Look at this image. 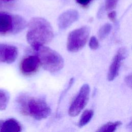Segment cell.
<instances>
[{
    "label": "cell",
    "instance_id": "6da1fadb",
    "mask_svg": "<svg viewBox=\"0 0 132 132\" xmlns=\"http://www.w3.org/2000/svg\"><path fill=\"white\" fill-rule=\"evenodd\" d=\"M27 25L28 29L26 34L27 41L35 50L49 43L53 39V28L45 19L40 17L34 18Z\"/></svg>",
    "mask_w": 132,
    "mask_h": 132
},
{
    "label": "cell",
    "instance_id": "7a4b0ae2",
    "mask_svg": "<svg viewBox=\"0 0 132 132\" xmlns=\"http://www.w3.org/2000/svg\"><path fill=\"white\" fill-rule=\"evenodd\" d=\"M21 113L36 120H42L51 113V109L43 99L26 95L20 96L17 100Z\"/></svg>",
    "mask_w": 132,
    "mask_h": 132
},
{
    "label": "cell",
    "instance_id": "3957f363",
    "mask_svg": "<svg viewBox=\"0 0 132 132\" xmlns=\"http://www.w3.org/2000/svg\"><path fill=\"white\" fill-rule=\"evenodd\" d=\"M36 51L40 63L45 70L55 73L63 67L64 60L62 57L55 50L42 45Z\"/></svg>",
    "mask_w": 132,
    "mask_h": 132
},
{
    "label": "cell",
    "instance_id": "277c9868",
    "mask_svg": "<svg viewBox=\"0 0 132 132\" xmlns=\"http://www.w3.org/2000/svg\"><path fill=\"white\" fill-rule=\"evenodd\" d=\"M90 34V28L84 26L71 31L68 37L67 47L69 52H77L86 44Z\"/></svg>",
    "mask_w": 132,
    "mask_h": 132
},
{
    "label": "cell",
    "instance_id": "5b68a950",
    "mask_svg": "<svg viewBox=\"0 0 132 132\" xmlns=\"http://www.w3.org/2000/svg\"><path fill=\"white\" fill-rule=\"evenodd\" d=\"M90 87L88 84H85L80 88L78 93L73 100L69 108L70 116H77L87 104L89 98Z\"/></svg>",
    "mask_w": 132,
    "mask_h": 132
},
{
    "label": "cell",
    "instance_id": "8992f818",
    "mask_svg": "<svg viewBox=\"0 0 132 132\" xmlns=\"http://www.w3.org/2000/svg\"><path fill=\"white\" fill-rule=\"evenodd\" d=\"M126 54L127 51L124 47H121L117 51L109 68L107 75L109 81L113 80L118 75L122 61L126 57Z\"/></svg>",
    "mask_w": 132,
    "mask_h": 132
},
{
    "label": "cell",
    "instance_id": "52a82bcc",
    "mask_svg": "<svg viewBox=\"0 0 132 132\" xmlns=\"http://www.w3.org/2000/svg\"><path fill=\"white\" fill-rule=\"evenodd\" d=\"M18 51L16 47L12 45L0 43V62L11 63L17 58Z\"/></svg>",
    "mask_w": 132,
    "mask_h": 132
},
{
    "label": "cell",
    "instance_id": "ba28073f",
    "mask_svg": "<svg viewBox=\"0 0 132 132\" xmlns=\"http://www.w3.org/2000/svg\"><path fill=\"white\" fill-rule=\"evenodd\" d=\"M79 18V14L75 10H68L62 13L58 17L57 24L61 30H64L70 27L76 22Z\"/></svg>",
    "mask_w": 132,
    "mask_h": 132
},
{
    "label": "cell",
    "instance_id": "9c48e42d",
    "mask_svg": "<svg viewBox=\"0 0 132 132\" xmlns=\"http://www.w3.org/2000/svg\"><path fill=\"white\" fill-rule=\"evenodd\" d=\"M40 64L37 56L30 55L22 60L20 64V70L24 74L30 75L38 70Z\"/></svg>",
    "mask_w": 132,
    "mask_h": 132
},
{
    "label": "cell",
    "instance_id": "30bf717a",
    "mask_svg": "<svg viewBox=\"0 0 132 132\" xmlns=\"http://www.w3.org/2000/svg\"><path fill=\"white\" fill-rule=\"evenodd\" d=\"M14 34L13 15L0 12V34Z\"/></svg>",
    "mask_w": 132,
    "mask_h": 132
},
{
    "label": "cell",
    "instance_id": "8fae6325",
    "mask_svg": "<svg viewBox=\"0 0 132 132\" xmlns=\"http://www.w3.org/2000/svg\"><path fill=\"white\" fill-rule=\"evenodd\" d=\"M22 127L19 122L15 119L11 118L3 121L1 128V132H19L21 131Z\"/></svg>",
    "mask_w": 132,
    "mask_h": 132
},
{
    "label": "cell",
    "instance_id": "7c38bea8",
    "mask_svg": "<svg viewBox=\"0 0 132 132\" xmlns=\"http://www.w3.org/2000/svg\"><path fill=\"white\" fill-rule=\"evenodd\" d=\"M122 125V122L119 121L109 122L100 127L96 131L97 132H112L116 130L117 127Z\"/></svg>",
    "mask_w": 132,
    "mask_h": 132
},
{
    "label": "cell",
    "instance_id": "4fadbf2b",
    "mask_svg": "<svg viewBox=\"0 0 132 132\" xmlns=\"http://www.w3.org/2000/svg\"><path fill=\"white\" fill-rule=\"evenodd\" d=\"M94 114V111L92 109L85 110L82 114L78 123L79 127H81L87 125L92 119Z\"/></svg>",
    "mask_w": 132,
    "mask_h": 132
},
{
    "label": "cell",
    "instance_id": "5bb4252c",
    "mask_svg": "<svg viewBox=\"0 0 132 132\" xmlns=\"http://www.w3.org/2000/svg\"><path fill=\"white\" fill-rule=\"evenodd\" d=\"M9 94L5 90L0 89V110H4L9 101Z\"/></svg>",
    "mask_w": 132,
    "mask_h": 132
},
{
    "label": "cell",
    "instance_id": "9a60e30c",
    "mask_svg": "<svg viewBox=\"0 0 132 132\" xmlns=\"http://www.w3.org/2000/svg\"><path fill=\"white\" fill-rule=\"evenodd\" d=\"M112 26L109 23H106L103 25L99 29L98 32V36L100 40H103L109 34Z\"/></svg>",
    "mask_w": 132,
    "mask_h": 132
},
{
    "label": "cell",
    "instance_id": "2e32d148",
    "mask_svg": "<svg viewBox=\"0 0 132 132\" xmlns=\"http://www.w3.org/2000/svg\"><path fill=\"white\" fill-rule=\"evenodd\" d=\"M119 0H105V8L107 10L113 9L117 6Z\"/></svg>",
    "mask_w": 132,
    "mask_h": 132
},
{
    "label": "cell",
    "instance_id": "e0dca14e",
    "mask_svg": "<svg viewBox=\"0 0 132 132\" xmlns=\"http://www.w3.org/2000/svg\"><path fill=\"white\" fill-rule=\"evenodd\" d=\"M89 45L91 50H95L99 46V42L98 39L95 36H92L90 39Z\"/></svg>",
    "mask_w": 132,
    "mask_h": 132
},
{
    "label": "cell",
    "instance_id": "ac0fdd59",
    "mask_svg": "<svg viewBox=\"0 0 132 132\" xmlns=\"http://www.w3.org/2000/svg\"><path fill=\"white\" fill-rule=\"evenodd\" d=\"M77 3L82 6H87L92 0H76Z\"/></svg>",
    "mask_w": 132,
    "mask_h": 132
},
{
    "label": "cell",
    "instance_id": "d6986e66",
    "mask_svg": "<svg viewBox=\"0 0 132 132\" xmlns=\"http://www.w3.org/2000/svg\"><path fill=\"white\" fill-rule=\"evenodd\" d=\"M108 16L112 22H114L116 18V12L114 11H112L108 13Z\"/></svg>",
    "mask_w": 132,
    "mask_h": 132
},
{
    "label": "cell",
    "instance_id": "ffe728a7",
    "mask_svg": "<svg viewBox=\"0 0 132 132\" xmlns=\"http://www.w3.org/2000/svg\"><path fill=\"white\" fill-rule=\"evenodd\" d=\"M125 81L127 85L130 88L131 87V75L129 74L126 76L125 78Z\"/></svg>",
    "mask_w": 132,
    "mask_h": 132
},
{
    "label": "cell",
    "instance_id": "44dd1931",
    "mask_svg": "<svg viewBox=\"0 0 132 132\" xmlns=\"http://www.w3.org/2000/svg\"><path fill=\"white\" fill-rule=\"evenodd\" d=\"M5 2H6L5 1H4V0H0V9L1 8H2V7L4 6V4Z\"/></svg>",
    "mask_w": 132,
    "mask_h": 132
},
{
    "label": "cell",
    "instance_id": "7402d4cb",
    "mask_svg": "<svg viewBox=\"0 0 132 132\" xmlns=\"http://www.w3.org/2000/svg\"><path fill=\"white\" fill-rule=\"evenodd\" d=\"M2 120H0V128H1V124H2Z\"/></svg>",
    "mask_w": 132,
    "mask_h": 132
},
{
    "label": "cell",
    "instance_id": "603a6c76",
    "mask_svg": "<svg viewBox=\"0 0 132 132\" xmlns=\"http://www.w3.org/2000/svg\"><path fill=\"white\" fill-rule=\"evenodd\" d=\"M4 1L5 2H9V1H12V0H4Z\"/></svg>",
    "mask_w": 132,
    "mask_h": 132
}]
</instances>
